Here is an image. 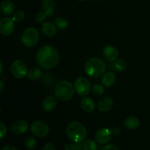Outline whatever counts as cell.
Returning <instances> with one entry per match:
<instances>
[{
  "label": "cell",
  "mask_w": 150,
  "mask_h": 150,
  "mask_svg": "<svg viewBox=\"0 0 150 150\" xmlns=\"http://www.w3.org/2000/svg\"><path fill=\"white\" fill-rule=\"evenodd\" d=\"M59 52L51 45H43L37 52V63L41 68L45 70L55 67L59 64Z\"/></svg>",
  "instance_id": "cell-1"
},
{
  "label": "cell",
  "mask_w": 150,
  "mask_h": 150,
  "mask_svg": "<svg viewBox=\"0 0 150 150\" xmlns=\"http://www.w3.org/2000/svg\"><path fill=\"white\" fill-rule=\"evenodd\" d=\"M66 133L68 139L75 143L83 142L87 136L86 127L79 122H71L69 123L66 128Z\"/></svg>",
  "instance_id": "cell-2"
},
{
  "label": "cell",
  "mask_w": 150,
  "mask_h": 150,
  "mask_svg": "<svg viewBox=\"0 0 150 150\" xmlns=\"http://www.w3.org/2000/svg\"><path fill=\"white\" fill-rule=\"evenodd\" d=\"M106 69L105 62L100 58L93 57L86 61L84 65V71L89 77L97 78L103 74Z\"/></svg>",
  "instance_id": "cell-3"
},
{
  "label": "cell",
  "mask_w": 150,
  "mask_h": 150,
  "mask_svg": "<svg viewBox=\"0 0 150 150\" xmlns=\"http://www.w3.org/2000/svg\"><path fill=\"white\" fill-rule=\"evenodd\" d=\"M74 86L69 81L62 80L57 83L54 89L56 97L62 101L70 100L75 93Z\"/></svg>",
  "instance_id": "cell-4"
},
{
  "label": "cell",
  "mask_w": 150,
  "mask_h": 150,
  "mask_svg": "<svg viewBox=\"0 0 150 150\" xmlns=\"http://www.w3.org/2000/svg\"><path fill=\"white\" fill-rule=\"evenodd\" d=\"M40 34L35 27H29L23 31L21 35V42L25 46L33 47L38 42Z\"/></svg>",
  "instance_id": "cell-5"
},
{
  "label": "cell",
  "mask_w": 150,
  "mask_h": 150,
  "mask_svg": "<svg viewBox=\"0 0 150 150\" xmlns=\"http://www.w3.org/2000/svg\"><path fill=\"white\" fill-rule=\"evenodd\" d=\"M74 88L78 95L85 97L91 90V83L86 78L81 76L74 82Z\"/></svg>",
  "instance_id": "cell-6"
},
{
  "label": "cell",
  "mask_w": 150,
  "mask_h": 150,
  "mask_svg": "<svg viewBox=\"0 0 150 150\" xmlns=\"http://www.w3.org/2000/svg\"><path fill=\"white\" fill-rule=\"evenodd\" d=\"M10 71L16 79H23L28 74L27 66L22 60H15L10 66Z\"/></svg>",
  "instance_id": "cell-7"
},
{
  "label": "cell",
  "mask_w": 150,
  "mask_h": 150,
  "mask_svg": "<svg viewBox=\"0 0 150 150\" xmlns=\"http://www.w3.org/2000/svg\"><path fill=\"white\" fill-rule=\"evenodd\" d=\"M30 130L32 134L38 137H45L49 133V127L45 122L37 120L31 125Z\"/></svg>",
  "instance_id": "cell-8"
},
{
  "label": "cell",
  "mask_w": 150,
  "mask_h": 150,
  "mask_svg": "<svg viewBox=\"0 0 150 150\" xmlns=\"http://www.w3.org/2000/svg\"><path fill=\"white\" fill-rule=\"evenodd\" d=\"M14 21L10 18H3L0 21V32L4 36L11 35L14 31Z\"/></svg>",
  "instance_id": "cell-9"
},
{
  "label": "cell",
  "mask_w": 150,
  "mask_h": 150,
  "mask_svg": "<svg viewBox=\"0 0 150 150\" xmlns=\"http://www.w3.org/2000/svg\"><path fill=\"white\" fill-rule=\"evenodd\" d=\"M112 131L108 128H101L95 134V140L100 144H105L111 141L112 138Z\"/></svg>",
  "instance_id": "cell-10"
},
{
  "label": "cell",
  "mask_w": 150,
  "mask_h": 150,
  "mask_svg": "<svg viewBox=\"0 0 150 150\" xmlns=\"http://www.w3.org/2000/svg\"><path fill=\"white\" fill-rule=\"evenodd\" d=\"M29 129V125L26 120H21L16 121L11 127V131L16 135H22Z\"/></svg>",
  "instance_id": "cell-11"
},
{
  "label": "cell",
  "mask_w": 150,
  "mask_h": 150,
  "mask_svg": "<svg viewBox=\"0 0 150 150\" xmlns=\"http://www.w3.org/2000/svg\"><path fill=\"white\" fill-rule=\"evenodd\" d=\"M103 54L105 59L108 62L116 61L119 57L118 50L112 45H106L103 49Z\"/></svg>",
  "instance_id": "cell-12"
},
{
  "label": "cell",
  "mask_w": 150,
  "mask_h": 150,
  "mask_svg": "<svg viewBox=\"0 0 150 150\" xmlns=\"http://www.w3.org/2000/svg\"><path fill=\"white\" fill-rule=\"evenodd\" d=\"M57 104V98L54 96H49L42 101V104H41V107H42V109L44 111H45V112H50V111H53L56 108Z\"/></svg>",
  "instance_id": "cell-13"
},
{
  "label": "cell",
  "mask_w": 150,
  "mask_h": 150,
  "mask_svg": "<svg viewBox=\"0 0 150 150\" xmlns=\"http://www.w3.org/2000/svg\"><path fill=\"white\" fill-rule=\"evenodd\" d=\"M41 30L46 36L54 37L57 32V27L51 22H43L41 26Z\"/></svg>",
  "instance_id": "cell-14"
},
{
  "label": "cell",
  "mask_w": 150,
  "mask_h": 150,
  "mask_svg": "<svg viewBox=\"0 0 150 150\" xmlns=\"http://www.w3.org/2000/svg\"><path fill=\"white\" fill-rule=\"evenodd\" d=\"M41 7L47 16H51L56 11V4L54 0H42Z\"/></svg>",
  "instance_id": "cell-15"
},
{
  "label": "cell",
  "mask_w": 150,
  "mask_h": 150,
  "mask_svg": "<svg viewBox=\"0 0 150 150\" xmlns=\"http://www.w3.org/2000/svg\"><path fill=\"white\" fill-rule=\"evenodd\" d=\"M113 100L110 97H104L98 102V109L102 112H107L113 106Z\"/></svg>",
  "instance_id": "cell-16"
},
{
  "label": "cell",
  "mask_w": 150,
  "mask_h": 150,
  "mask_svg": "<svg viewBox=\"0 0 150 150\" xmlns=\"http://www.w3.org/2000/svg\"><path fill=\"white\" fill-rule=\"evenodd\" d=\"M81 106L85 112L91 113L95 110V103L92 99L84 97L81 101Z\"/></svg>",
  "instance_id": "cell-17"
},
{
  "label": "cell",
  "mask_w": 150,
  "mask_h": 150,
  "mask_svg": "<svg viewBox=\"0 0 150 150\" xmlns=\"http://www.w3.org/2000/svg\"><path fill=\"white\" fill-rule=\"evenodd\" d=\"M116 80H117V77H116L115 74L111 72H107L102 77V81L103 85L105 87H110V86H113L115 83Z\"/></svg>",
  "instance_id": "cell-18"
},
{
  "label": "cell",
  "mask_w": 150,
  "mask_h": 150,
  "mask_svg": "<svg viewBox=\"0 0 150 150\" xmlns=\"http://www.w3.org/2000/svg\"><path fill=\"white\" fill-rule=\"evenodd\" d=\"M1 12L5 16H10L15 11V5L10 0H4L1 4Z\"/></svg>",
  "instance_id": "cell-19"
},
{
  "label": "cell",
  "mask_w": 150,
  "mask_h": 150,
  "mask_svg": "<svg viewBox=\"0 0 150 150\" xmlns=\"http://www.w3.org/2000/svg\"><path fill=\"white\" fill-rule=\"evenodd\" d=\"M140 124V122L139 120L137 117H134V116H131V117H129L125 120V127L126 128L129 129V130H134V129L137 128L139 126Z\"/></svg>",
  "instance_id": "cell-20"
},
{
  "label": "cell",
  "mask_w": 150,
  "mask_h": 150,
  "mask_svg": "<svg viewBox=\"0 0 150 150\" xmlns=\"http://www.w3.org/2000/svg\"><path fill=\"white\" fill-rule=\"evenodd\" d=\"M110 67L117 71H123L127 67V63L123 59H117L112 62L111 64H110Z\"/></svg>",
  "instance_id": "cell-21"
},
{
  "label": "cell",
  "mask_w": 150,
  "mask_h": 150,
  "mask_svg": "<svg viewBox=\"0 0 150 150\" xmlns=\"http://www.w3.org/2000/svg\"><path fill=\"white\" fill-rule=\"evenodd\" d=\"M41 70L39 67H32L28 72V79L31 81H37L41 77Z\"/></svg>",
  "instance_id": "cell-22"
},
{
  "label": "cell",
  "mask_w": 150,
  "mask_h": 150,
  "mask_svg": "<svg viewBox=\"0 0 150 150\" xmlns=\"http://www.w3.org/2000/svg\"><path fill=\"white\" fill-rule=\"evenodd\" d=\"M56 26L58 29H61V30H64L66 29L68 26V21L67 19L64 18H57L55 21Z\"/></svg>",
  "instance_id": "cell-23"
},
{
  "label": "cell",
  "mask_w": 150,
  "mask_h": 150,
  "mask_svg": "<svg viewBox=\"0 0 150 150\" xmlns=\"http://www.w3.org/2000/svg\"><path fill=\"white\" fill-rule=\"evenodd\" d=\"M83 150H98V146L95 142L92 139H88L83 145Z\"/></svg>",
  "instance_id": "cell-24"
},
{
  "label": "cell",
  "mask_w": 150,
  "mask_h": 150,
  "mask_svg": "<svg viewBox=\"0 0 150 150\" xmlns=\"http://www.w3.org/2000/svg\"><path fill=\"white\" fill-rule=\"evenodd\" d=\"M25 146L26 149L29 150H33L35 149L37 146V142L34 138L29 137L26 141H25Z\"/></svg>",
  "instance_id": "cell-25"
},
{
  "label": "cell",
  "mask_w": 150,
  "mask_h": 150,
  "mask_svg": "<svg viewBox=\"0 0 150 150\" xmlns=\"http://www.w3.org/2000/svg\"><path fill=\"white\" fill-rule=\"evenodd\" d=\"M93 93L95 94L96 96H101L104 94L105 92V87H104L103 85L101 84H95L94 86L93 89Z\"/></svg>",
  "instance_id": "cell-26"
},
{
  "label": "cell",
  "mask_w": 150,
  "mask_h": 150,
  "mask_svg": "<svg viewBox=\"0 0 150 150\" xmlns=\"http://www.w3.org/2000/svg\"><path fill=\"white\" fill-rule=\"evenodd\" d=\"M24 13L21 11V10H18V11H16L13 14V20L14 21V22H16V23H20V22H21L24 19Z\"/></svg>",
  "instance_id": "cell-27"
},
{
  "label": "cell",
  "mask_w": 150,
  "mask_h": 150,
  "mask_svg": "<svg viewBox=\"0 0 150 150\" xmlns=\"http://www.w3.org/2000/svg\"><path fill=\"white\" fill-rule=\"evenodd\" d=\"M82 145L80 143H75V144H67L64 146V149L65 150H82Z\"/></svg>",
  "instance_id": "cell-28"
},
{
  "label": "cell",
  "mask_w": 150,
  "mask_h": 150,
  "mask_svg": "<svg viewBox=\"0 0 150 150\" xmlns=\"http://www.w3.org/2000/svg\"><path fill=\"white\" fill-rule=\"evenodd\" d=\"M46 16L47 15L44 12H39L36 15V16H35V20L38 22H39V23H42V22L45 21Z\"/></svg>",
  "instance_id": "cell-29"
},
{
  "label": "cell",
  "mask_w": 150,
  "mask_h": 150,
  "mask_svg": "<svg viewBox=\"0 0 150 150\" xmlns=\"http://www.w3.org/2000/svg\"><path fill=\"white\" fill-rule=\"evenodd\" d=\"M6 135H7V127L2 122H0V138L1 139H4Z\"/></svg>",
  "instance_id": "cell-30"
},
{
  "label": "cell",
  "mask_w": 150,
  "mask_h": 150,
  "mask_svg": "<svg viewBox=\"0 0 150 150\" xmlns=\"http://www.w3.org/2000/svg\"><path fill=\"white\" fill-rule=\"evenodd\" d=\"M42 150H55V146L52 143H48L45 144Z\"/></svg>",
  "instance_id": "cell-31"
},
{
  "label": "cell",
  "mask_w": 150,
  "mask_h": 150,
  "mask_svg": "<svg viewBox=\"0 0 150 150\" xmlns=\"http://www.w3.org/2000/svg\"><path fill=\"white\" fill-rule=\"evenodd\" d=\"M103 150H119V149H117V146H114V145L108 144V145H106L105 147H103Z\"/></svg>",
  "instance_id": "cell-32"
},
{
  "label": "cell",
  "mask_w": 150,
  "mask_h": 150,
  "mask_svg": "<svg viewBox=\"0 0 150 150\" xmlns=\"http://www.w3.org/2000/svg\"><path fill=\"white\" fill-rule=\"evenodd\" d=\"M1 150H17L14 146H10V145H7V146H4V147H2V149Z\"/></svg>",
  "instance_id": "cell-33"
},
{
  "label": "cell",
  "mask_w": 150,
  "mask_h": 150,
  "mask_svg": "<svg viewBox=\"0 0 150 150\" xmlns=\"http://www.w3.org/2000/svg\"><path fill=\"white\" fill-rule=\"evenodd\" d=\"M111 131H112L113 134L115 135V136H117V135H119L120 133V129L118 128V127H115Z\"/></svg>",
  "instance_id": "cell-34"
},
{
  "label": "cell",
  "mask_w": 150,
  "mask_h": 150,
  "mask_svg": "<svg viewBox=\"0 0 150 150\" xmlns=\"http://www.w3.org/2000/svg\"><path fill=\"white\" fill-rule=\"evenodd\" d=\"M4 89V84L2 81H0V92H2Z\"/></svg>",
  "instance_id": "cell-35"
},
{
  "label": "cell",
  "mask_w": 150,
  "mask_h": 150,
  "mask_svg": "<svg viewBox=\"0 0 150 150\" xmlns=\"http://www.w3.org/2000/svg\"><path fill=\"white\" fill-rule=\"evenodd\" d=\"M0 66H1V69H0V73L1 74V73H2V70H3V65H2V62H1V60L0 61Z\"/></svg>",
  "instance_id": "cell-36"
},
{
  "label": "cell",
  "mask_w": 150,
  "mask_h": 150,
  "mask_svg": "<svg viewBox=\"0 0 150 150\" xmlns=\"http://www.w3.org/2000/svg\"><path fill=\"white\" fill-rule=\"evenodd\" d=\"M77 1H86V0H77Z\"/></svg>",
  "instance_id": "cell-37"
}]
</instances>
